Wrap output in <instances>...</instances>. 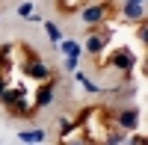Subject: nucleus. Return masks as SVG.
I'll list each match as a JSON object with an SVG mask.
<instances>
[{"label": "nucleus", "instance_id": "obj_1", "mask_svg": "<svg viewBox=\"0 0 148 145\" xmlns=\"http://www.w3.org/2000/svg\"><path fill=\"white\" fill-rule=\"evenodd\" d=\"M0 104L12 118H33L36 116L33 104L27 101V89L24 86H6V92L0 95Z\"/></svg>", "mask_w": 148, "mask_h": 145}, {"label": "nucleus", "instance_id": "obj_2", "mask_svg": "<svg viewBox=\"0 0 148 145\" xmlns=\"http://www.w3.org/2000/svg\"><path fill=\"white\" fill-rule=\"evenodd\" d=\"M77 15L83 27H101V24H110V18L116 15V3L113 0H92L77 9Z\"/></svg>", "mask_w": 148, "mask_h": 145}, {"label": "nucleus", "instance_id": "obj_3", "mask_svg": "<svg viewBox=\"0 0 148 145\" xmlns=\"http://www.w3.org/2000/svg\"><path fill=\"white\" fill-rule=\"evenodd\" d=\"M110 42H113V30H110V24H101V27H86V36H83V53L98 59L101 53H107Z\"/></svg>", "mask_w": 148, "mask_h": 145}, {"label": "nucleus", "instance_id": "obj_4", "mask_svg": "<svg viewBox=\"0 0 148 145\" xmlns=\"http://www.w3.org/2000/svg\"><path fill=\"white\" fill-rule=\"evenodd\" d=\"M18 47L24 51V65H21V68H24V77H30V80H36V83L51 80V77H53V68L47 65L45 59L30 47V44H18Z\"/></svg>", "mask_w": 148, "mask_h": 145}, {"label": "nucleus", "instance_id": "obj_5", "mask_svg": "<svg viewBox=\"0 0 148 145\" xmlns=\"http://www.w3.org/2000/svg\"><path fill=\"white\" fill-rule=\"evenodd\" d=\"M136 62H139V59H136V53H133L127 44H125V47H116V51H110V53H107V59H104V65H107V68H113V71H119L125 80L133 74Z\"/></svg>", "mask_w": 148, "mask_h": 145}, {"label": "nucleus", "instance_id": "obj_6", "mask_svg": "<svg viewBox=\"0 0 148 145\" xmlns=\"http://www.w3.org/2000/svg\"><path fill=\"white\" fill-rule=\"evenodd\" d=\"M139 122H142V113H139V107H119V110L110 113V127H119V130H125V133H133V130H139Z\"/></svg>", "mask_w": 148, "mask_h": 145}, {"label": "nucleus", "instance_id": "obj_7", "mask_svg": "<svg viewBox=\"0 0 148 145\" xmlns=\"http://www.w3.org/2000/svg\"><path fill=\"white\" fill-rule=\"evenodd\" d=\"M53 98H56V77L42 80L39 89H36V95H33V110H36V113H39V110H47V107L53 104Z\"/></svg>", "mask_w": 148, "mask_h": 145}, {"label": "nucleus", "instance_id": "obj_8", "mask_svg": "<svg viewBox=\"0 0 148 145\" xmlns=\"http://www.w3.org/2000/svg\"><path fill=\"white\" fill-rule=\"evenodd\" d=\"M116 15L125 24H139V21H145V3H119Z\"/></svg>", "mask_w": 148, "mask_h": 145}, {"label": "nucleus", "instance_id": "obj_9", "mask_svg": "<svg viewBox=\"0 0 148 145\" xmlns=\"http://www.w3.org/2000/svg\"><path fill=\"white\" fill-rule=\"evenodd\" d=\"M18 139L24 145H42L47 139V130L45 127H24V130H18Z\"/></svg>", "mask_w": 148, "mask_h": 145}, {"label": "nucleus", "instance_id": "obj_10", "mask_svg": "<svg viewBox=\"0 0 148 145\" xmlns=\"http://www.w3.org/2000/svg\"><path fill=\"white\" fill-rule=\"evenodd\" d=\"M62 56H83V44L77 42V39H62V42H56L53 44Z\"/></svg>", "mask_w": 148, "mask_h": 145}, {"label": "nucleus", "instance_id": "obj_11", "mask_svg": "<svg viewBox=\"0 0 148 145\" xmlns=\"http://www.w3.org/2000/svg\"><path fill=\"white\" fill-rule=\"evenodd\" d=\"M12 62H15V44L6 42V44H0V68L9 74V71H12Z\"/></svg>", "mask_w": 148, "mask_h": 145}, {"label": "nucleus", "instance_id": "obj_12", "mask_svg": "<svg viewBox=\"0 0 148 145\" xmlns=\"http://www.w3.org/2000/svg\"><path fill=\"white\" fill-rule=\"evenodd\" d=\"M80 130V124H77V118H68V116H62L59 118V139H65V136H71V133H77Z\"/></svg>", "mask_w": 148, "mask_h": 145}, {"label": "nucleus", "instance_id": "obj_13", "mask_svg": "<svg viewBox=\"0 0 148 145\" xmlns=\"http://www.w3.org/2000/svg\"><path fill=\"white\" fill-rule=\"evenodd\" d=\"M45 33H47V39H51V44L65 39V33H62V27H59L56 21H45Z\"/></svg>", "mask_w": 148, "mask_h": 145}, {"label": "nucleus", "instance_id": "obj_14", "mask_svg": "<svg viewBox=\"0 0 148 145\" xmlns=\"http://www.w3.org/2000/svg\"><path fill=\"white\" fill-rule=\"evenodd\" d=\"M71 74H74V80H77L86 92H92V95H95V92H101V86H98V83H92V80H89V74H83L80 68H77V71H71Z\"/></svg>", "mask_w": 148, "mask_h": 145}, {"label": "nucleus", "instance_id": "obj_15", "mask_svg": "<svg viewBox=\"0 0 148 145\" xmlns=\"http://www.w3.org/2000/svg\"><path fill=\"white\" fill-rule=\"evenodd\" d=\"M18 15H21L24 21H42V18H39V12H36V3H30V0L18 6Z\"/></svg>", "mask_w": 148, "mask_h": 145}, {"label": "nucleus", "instance_id": "obj_16", "mask_svg": "<svg viewBox=\"0 0 148 145\" xmlns=\"http://www.w3.org/2000/svg\"><path fill=\"white\" fill-rule=\"evenodd\" d=\"M59 145H92V142L77 130V133H71V136H65V139H59Z\"/></svg>", "mask_w": 148, "mask_h": 145}, {"label": "nucleus", "instance_id": "obj_17", "mask_svg": "<svg viewBox=\"0 0 148 145\" xmlns=\"http://www.w3.org/2000/svg\"><path fill=\"white\" fill-rule=\"evenodd\" d=\"M62 68L65 71H77L80 68V56H62Z\"/></svg>", "mask_w": 148, "mask_h": 145}, {"label": "nucleus", "instance_id": "obj_18", "mask_svg": "<svg viewBox=\"0 0 148 145\" xmlns=\"http://www.w3.org/2000/svg\"><path fill=\"white\" fill-rule=\"evenodd\" d=\"M136 39L145 44V39H148V24H145V21H139V24H136Z\"/></svg>", "mask_w": 148, "mask_h": 145}, {"label": "nucleus", "instance_id": "obj_19", "mask_svg": "<svg viewBox=\"0 0 148 145\" xmlns=\"http://www.w3.org/2000/svg\"><path fill=\"white\" fill-rule=\"evenodd\" d=\"M6 86H9V74H0V95L6 92Z\"/></svg>", "mask_w": 148, "mask_h": 145}, {"label": "nucleus", "instance_id": "obj_20", "mask_svg": "<svg viewBox=\"0 0 148 145\" xmlns=\"http://www.w3.org/2000/svg\"><path fill=\"white\" fill-rule=\"evenodd\" d=\"M119 3H145V0H119Z\"/></svg>", "mask_w": 148, "mask_h": 145}, {"label": "nucleus", "instance_id": "obj_21", "mask_svg": "<svg viewBox=\"0 0 148 145\" xmlns=\"http://www.w3.org/2000/svg\"><path fill=\"white\" fill-rule=\"evenodd\" d=\"M0 74H6V71H3V68H0Z\"/></svg>", "mask_w": 148, "mask_h": 145}, {"label": "nucleus", "instance_id": "obj_22", "mask_svg": "<svg viewBox=\"0 0 148 145\" xmlns=\"http://www.w3.org/2000/svg\"><path fill=\"white\" fill-rule=\"evenodd\" d=\"M92 145H98V142H92Z\"/></svg>", "mask_w": 148, "mask_h": 145}, {"label": "nucleus", "instance_id": "obj_23", "mask_svg": "<svg viewBox=\"0 0 148 145\" xmlns=\"http://www.w3.org/2000/svg\"><path fill=\"white\" fill-rule=\"evenodd\" d=\"M0 145H3V142H0Z\"/></svg>", "mask_w": 148, "mask_h": 145}]
</instances>
